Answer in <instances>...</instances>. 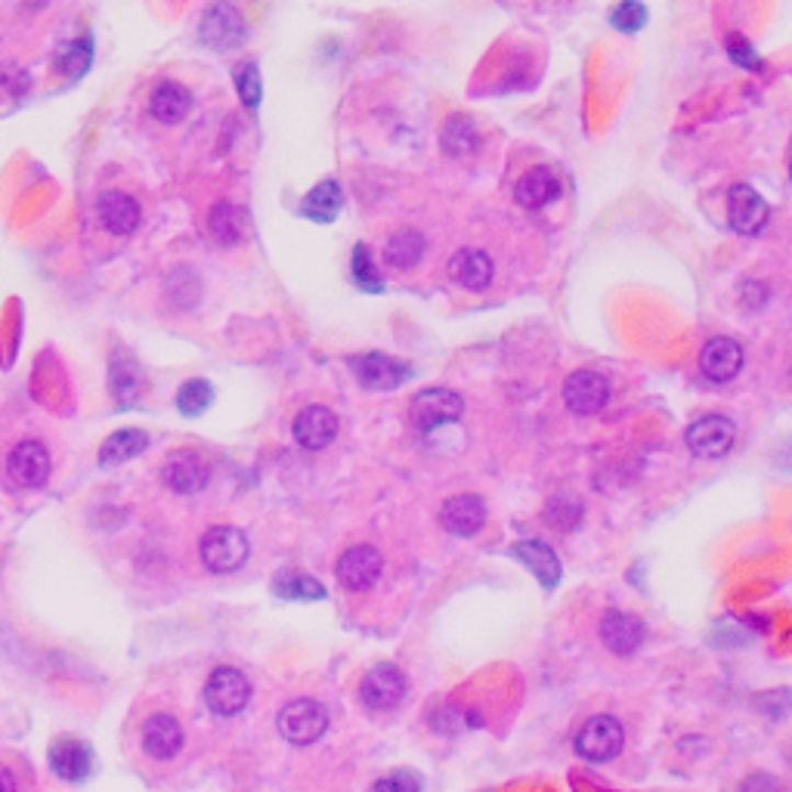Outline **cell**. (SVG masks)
<instances>
[{
	"label": "cell",
	"instance_id": "cell-14",
	"mask_svg": "<svg viewBox=\"0 0 792 792\" xmlns=\"http://www.w3.org/2000/svg\"><path fill=\"white\" fill-rule=\"evenodd\" d=\"M727 224L737 236H758L768 224V205L756 190H749L746 183L731 186L727 192Z\"/></svg>",
	"mask_w": 792,
	"mask_h": 792
},
{
	"label": "cell",
	"instance_id": "cell-2",
	"mask_svg": "<svg viewBox=\"0 0 792 792\" xmlns=\"http://www.w3.org/2000/svg\"><path fill=\"white\" fill-rule=\"evenodd\" d=\"M328 727V712L316 700H292L279 712V734L294 746H310Z\"/></svg>",
	"mask_w": 792,
	"mask_h": 792
},
{
	"label": "cell",
	"instance_id": "cell-7",
	"mask_svg": "<svg viewBox=\"0 0 792 792\" xmlns=\"http://www.w3.org/2000/svg\"><path fill=\"white\" fill-rule=\"evenodd\" d=\"M403 697H406V675L396 666H375L362 678L360 700L362 706L372 712H391L403 703Z\"/></svg>",
	"mask_w": 792,
	"mask_h": 792
},
{
	"label": "cell",
	"instance_id": "cell-18",
	"mask_svg": "<svg viewBox=\"0 0 792 792\" xmlns=\"http://www.w3.org/2000/svg\"><path fill=\"white\" fill-rule=\"evenodd\" d=\"M644 635H647L644 622L637 620V616H632V613H620V610L603 613L601 641L616 656L637 654V647L644 644Z\"/></svg>",
	"mask_w": 792,
	"mask_h": 792
},
{
	"label": "cell",
	"instance_id": "cell-11",
	"mask_svg": "<svg viewBox=\"0 0 792 792\" xmlns=\"http://www.w3.org/2000/svg\"><path fill=\"white\" fill-rule=\"evenodd\" d=\"M384 557L375 545H353L338 557V579L350 591H369L378 582Z\"/></svg>",
	"mask_w": 792,
	"mask_h": 792
},
{
	"label": "cell",
	"instance_id": "cell-32",
	"mask_svg": "<svg viewBox=\"0 0 792 792\" xmlns=\"http://www.w3.org/2000/svg\"><path fill=\"white\" fill-rule=\"evenodd\" d=\"M273 588H276V595H282V598H292V601H319V598H326V588H323V582H316V579L307 576V573H294V569L276 576Z\"/></svg>",
	"mask_w": 792,
	"mask_h": 792
},
{
	"label": "cell",
	"instance_id": "cell-37",
	"mask_svg": "<svg viewBox=\"0 0 792 792\" xmlns=\"http://www.w3.org/2000/svg\"><path fill=\"white\" fill-rule=\"evenodd\" d=\"M236 90H239V100L248 109H258L260 97H263V84H260V71L254 63H245L236 69Z\"/></svg>",
	"mask_w": 792,
	"mask_h": 792
},
{
	"label": "cell",
	"instance_id": "cell-19",
	"mask_svg": "<svg viewBox=\"0 0 792 792\" xmlns=\"http://www.w3.org/2000/svg\"><path fill=\"white\" fill-rule=\"evenodd\" d=\"M486 523V505L480 496H452L440 508V527L452 535H474L480 533Z\"/></svg>",
	"mask_w": 792,
	"mask_h": 792
},
{
	"label": "cell",
	"instance_id": "cell-43",
	"mask_svg": "<svg viewBox=\"0 0 792 792\" xmlns=\"http://www.w3.org/2000/svg\"><path fill=\"white\" fill-rule=\"evenodd\" d=\"M790 180H792V158H790Z\"/></svg>",
	"mask_w": 792,
	"mask_h": 792
},
{
	"label": "cell",
	"instance_id": "cell-17",
	"mask_svg": "<svg viewBox=\"0 0 792 792\" xmlns=\"http://www.w3.org/2000/svg\"><path fill=\"white\" fill-rule=\"evenodd\" d=\"M294 440L310 452L326 449L338 437V415L326 406H307L304 412L294 418Z\"/></svg>",
	"mask_w": 792,
	"mask_h": 792
},
{
	"label": "cell",
	"instance_id": "cell-29",
	"mask_svg": "<svg viewBox=\"0 0 792 792\" xmlns=\"http://www.w3.org/2000/svg\"><path fill=\"white\" fill-rule=\"evenodd\" d=\"M440 146L452 158H465L477 149V127L467 115H452L440 131Z\"/></svg>",
	"mask_w": 792,
	"mask_h": 792
},
{
	"label": "cell",
	"instance_id": "cell-16",
	"mask_svg": "<svg viewBox=\"0 0 792 792\" xmlns=\"http://www.w3.org/2000/svg\"><path fill=\"white\" fill-rule=\"evenodd\" d=\"M700 369L712 384L734 381L743 369V347L734 338H712L700 353Z\"/></svg>",
	"mask_w": 792,
	"mask_h": 792
},
{
	"label": "cell",
	"instance_id": "cell-27",
	"mask_svg": "<svg viewBox=\"0 0 792 792\" xmlns=\"http://www.w3.org/2000/svg\"><path fill=\"white\" fill-rule=\"evenodd\" d=\"M514 554L527 567L533 569L542 586H557V579H561V561H557V554H554L545 542H517Z\"/></svg>",
	"mask_w": 792,
	"mask_h": 792
},
{
	"label": "cell",
	"instance_id": "cell-12",
	"mask_svg": "<svg viewBox=\"0 0 792 792\" xmlns=\"http://www.w3.org/2000/svg\"><path fill=\"white\" fill-rule=\"evenodd\" d=\"M353 375L360 378L365 391H394L403 381L409 378V365L394 360L387 353H362L350 360Z\"/></svg>",
	"mask_w": 792,
	"mask_h": 792
},
{
	"label": "cell",
	"instance_id": "cell-30",
	"mask_svg": "<svg viewBox=\"0 0 792 792\" xmlns=\"http://www.w3.org/2000/svg\"><path fill=\"white\" fill-rule=\"evenodd\" d=\"M109 381H112V396L118 399L121 406L137 403L139 391H143V375H139V365L131 357H115L112 360Z\"/></svg>",
	"mask_w": 792,
	"mask_h": 792
},
{
	"label": "cell",
	"instance_id": "cell-1",
	"mask_svg": "<svg viewBox=\"0 0 792 792\" xmlns=\"http://www.w3.org/2000/svg\"><path fill=\"white\" fill-rule=\"evenodd\" d=\"M462 412H465V399L455 391H446V387L418 391L409 403V421L418 433H431L449 425V421H459Z\"/></svg>",
	"mask_w": 792,
	"mask_h": 792
},
{
	"label": "cell",
	"instance_id": "cell-3",
	"mask_svg": "<svg viewBox=\"0 0 792 792\" xmlns=\"http://www.w3.org/2000/svg\"><path fill=\"white\" fill-rule=\"evenodd\" d=\"M248 700H251V684L239 669L224 666L211 672L205 684V703L214 715H224V719L239 715L241 709L248 706Z\"/></svg>",
	"mask_w": 792,
	"mask_h": 792
},
{
	"label": "cell",
	"instance_id": "cell-10",
	"mask_svg": "<svg viewBox=\"0 0 792 792\" xmlns=\"http://www.w3.org/2000/svg\"><path fill=\"white\" fill-rule=\"evenodd\" d=\"M199 37L211 50H233V47H239L241 37H245V22H241L239 10L229 7V3L207 7L202 25H199Z\"/></svg>",
	"mask_w": 792,
	"mask_h": 792
},
{
	"label": "cell",
	"instance_id": "cell-40",
	"mask_svg": "<svg viewBox=\"0 0 792 792\" xmlns=\"http://www.w3.org/2000/svg\"><path fill=\"white\" fill-rule=\"evenodd\" d=\"M582 517V508L579 505H564V501H554L552 505V511H548V520H552L554 527H564V530H569L576 520Z\"/></svg>",
	"mask_w": 792,
	"mask_h": 792
},
{
	"label": "cell",
	"instance_id": "cell-39",
	"mask_svg": "<svg viewBox=\"0 0 792 792\" xmlns=\"http://www.w3.org/2000/svg\"><path fill=\"white\" fill-rule=\"evenodd\" d=\"M369 792H421V780L409 771H394V774L381 777Z\"/></svg>",
	"mask_w": 792,
	"mask_h": 792
},
{
	"label": "cell",
	"instance_id": "cell-4",
	"mask_svg": "<svg viewBox=\"0 0 792 792\" xmlns=\"http://www.w3.org/2000/svg\"><path fill=\"white\" fill-rule=\"evenodd\" d=\"M202 561L211 573H236L248 561V539L236 527H214L202 539Z\"/></svg>",
	"mask_w": 792,
	"mask_h": 792
},
{
	"label": "cell",
	"instance_id": "cell-41",
	"mask_svg": "<svg viewBox=\"0 0 792 792\" xmlns=\"http://www.w3.org/2000/svg\"><path fill=\"white\" fill-rule=\"evenodd\" d=\"M740 792H780V787H777L774 777L756 774V777H749V780L743 783Z\"/></svg>",
	"mask_w": 792,
	"mask_h": 792
},
{
	"label": "cell",
	"instance_id": "cell-34",
	"mask_svg": "<svg viewBox=\"0 0 792 792\" xmlns=\"http://www.w3.org/2000/svg\"><path fill=\"white\" fill-rule=\"evenodd\" d=\"M214 403V387L202 378L186 381L177 394V409L183 415H202Z\"/></svg>",
	"mask_w": 792,
	"mask_h": 792
},
{
	"label": "cell",
	"instance_id": "cell-9",
	"mask_svg": "<svg viewBox=\"0 0 792 792\" xmlns=\"http://www.w3.org/2000/svg\"><path fill=\"white\" fill-rule=\"evenodd\" d=\"M610 399V384L591 369H579L564 381V403L573 415H598Z\"/></svg>",
	"mask_w": 792,
	"mask_h": 792
},
{
	"label": "cell",
	"instance_id": "cell-33",
	"mask_svg": "<svg viewBox=\"0 0 792 792\" xmlns=\"http://www.w3.org/2000/svg\"><path fill=\"white\" fill-rule=\"evenodd\" d=\"M90 59H93V47L90 41H71L66 44L59 56H56V69L63 71L66 78H81L90 69Z\"/></svg>",
	"mask_w": 792,
	"mask_h": 792
},
{
	"label": "cell",
	"instance_id": "cell-6",
	"mask_svg": "<svg viewBox=\"0 0 792 792\" xmlns=\"http://www.w3.org/2000/svg\"><path fill=\"white\" fill-rule=\"evenodd\" d=\"M684 440H688V449L697 459H724L737 440V428L724 415H706V418L690 425Z\"/></svg>",
	"mask_w": 792,
	"mask_h": 792
},
{
	"label": "cell",
	"instance_id": "cell-36",
	"mask_svg": "<svg viewBox=\"0 0 792 792\" xmlns=\"http://www.w3.org/2000/svg\"><path fill=\"white\" fill-rule=\"evenodd\" d=\"M353 279H357V285L365 288V292H381V288H384V279H381L378 267H375V260H372L365 245L353 248Z\"/></svg>",
	"mask_w": 792,
	"mask_h": 792
},
{
	"label": "cell",
	"instance_id": "cell-13",
	"mask_svg": "<svg viewBox=\"0 0 792 792\" xmlns=\"http://www.w3.org/2000/svg\"><path fill=\"white\" fill-rule=\"evenodd\" d=\"M161 480L177 496H192V493L205 489V483L211 480V467H207V462L199 452L183 449V452H173L171 459L165 462Z\"/></svg>",
	"mask_w": 792,
	"mask_h": 792
},
{
	"label": "cell",
	"instance_id": "cell-31",
	"mask_svg": "<svg viewBox=\"0 0 792 792\" xmlns=\"http://www.w3.org/2000/svg\"><path fill=\"white\" fill-rule=\"evenodd\" d=\"M207 229H211L217 245H236L245 236V214L236 205L220 202V205H214L211 217H207Z\"/></svg>",
	"mask_w": 792,
	"mask_h": 792
},
{
	"label": "cell",
	"instance_id": "cell-26",
	"mask_svg": "<svg viewBox=\"0 0 792 792\" xmlns=\"http://www.w3.org/2000/svg\"><path fill=\"white\" fill-rule=\"evenodd\" d=\"M341 205H344V192H341V183L338 180H323L316 190L301 202V214L310 217V220H319V224H328L341 214Z\"/></svg>",
	"mask_w": 792,
	"mask_h": 792
},
{
	"label": "cell",
	"instance_id": "cell-21",
	"mask_svg": "<svg viewBox=\"0 0 792 792\" xmlns=\"http://www.w3.org/2000/svg\"><path fill=\"white\" fill-rule=\"evenodd\" d=\"M143 749L146 756L158 758V761H168L180 749H183V727L180 722L168 715V712H158L149 722L143 724Z\"/></svg>",
	"mask_w": 792,
	"mask_h": 792
},
{
	"label": "cell",
	"instance_id": "cell-38",
	"mask_svg": "<svg viewBox=\"0 0 792 792\" xmlns=\"http://www.w3.org/2000/svg\"><path fill=\"white\" fill-rule=\"evenodd\" d=\"M727 56H731L734 63H740L743 69H749V71L761 69V59H758V53L753 50V44H749V41H746L743 35L727 37Z\"/></svg>",
	"mask_w": 792,
	"mask_h": 792
},
{
	"label": "cell",
	"instance_id": "cell-5",
	"mask_svg": "<svg viewBox=\"0 0 792 792\" xmlns=\"http://www.w3.org/2000/svg\"><path fill=\"white\" fill-rule=\"evenodd\" d=\"M622 743H625L622 724L610 715H595L582 724V731L576 737V753L588 761H610L620 756Z\"/></svg>",
	"mask_w": 792,
	"mask_h": 792
},
{
	"label": "cell",
	"instance_id": "cell-42",
	"mask_svg": "<svg viewBox=\"0 0 792 792\" xmlns=\"http://www.w3.org/2000/svg\"><path fill=\"white\" fill-rule=\"evenodd\" d=\"M0 792H16V780L3 765H0Z\"/></svg>",
	"mask_w": 792,
	"mask_h": 792
},
{
	"label": "cell",
	"instance_id": "cell-22",
	"mask_svg": "<svg viewBox=\"0 0 792 792\" xmlns=\"http://www.w3.org/2000/svg\"><path fill=\"white\" fill-rule=\"evenodd\" d=\"M514 199L517 205L527 207V211L548 207L561 199V177L552 168H533V171H527L517 180Z\"/></svg>",
	"mask_w": 792,
	"mask_h": 792
},
{
	"label": "cell",
	"instance_id": "cell-8",
	"mask_svg": "<svg viewBox=\"0 0 792 792\" xmlns=\"http://www.w3.org/2000/svg\"><path fill=\"white\" fill-rule=\"evenodd\" d=\"M7 474H10V480L22 486V489L44 486L47 477H50V452H47L44 443H37V440H22V443L10 452V459H7Z\"/></svg>",
	"mask_w": 792,
	"mask_h": 792
},
{
	"label": "cell",
	"instance_id": "cell-23",
	"mask_svg": "<svg viewBox=\"0 0 792 792\" xmlns=\"http://www.w3.org/2000/svg\"><path fill=\"white\" fill-rule=\"evenodd\" d=\"M50 768L63 777V780L78 783V780H84V777L90 774L93 753H90V746L81 740H56L50 749Z\"/></svg>",
	"mask_w": 792,
	"mask_h": 792
},
{
	"label": "cell",
	"instance_id": "cell-15",
	"mask_svg": "<svg viewBox=\"0 0 792 792\" xmlns=\"http://www.w3.org/2000/svg\"><path fill=\"white\" fill-rule=\"evenodd\" d=\"M493 276H496L493 258L480 248H462L449 260V279L465 292H486L493 285Z\"/></svg>",
	"mask_w": 792,
	"mask_h": 792
},
{
	"label": "cell",
	"instance_id": "cell-35",
	"mask_svg": "<svg viewBox=\"0 0 792 792\" xmlns=\"http://www.w3.org/2000/svg\"><path fill=\"white\" fill-rule=\"evenodd\" d=\"M644 22H647V10H644L641 0H622L610 13V25L620 29L622 35H635L644 29Z\"/></svg>",
	"mask_w": 792,
	"mask_h": 792
},
{
	"label": "cell",
	"instance_id": "cell-25",
	"mask_svg": "<svg viewBox=\"0 0 792 792\" xmlns=\"http://www.w3.org/2000/svg\"><path fill=\"white\" fill-rule=\"evenodd\" d=\"M425 251H428V241L421 233L415 229H399L391 236V241L384 245V260L387 267L394 270H415L421 260H425Z\"/></svg>",
	"mask_w": 792,
	"mask_h": 792
},
{
	"label": "cell",
	"instance_id": "cell-20",
	"mask_svg": "<svg viewBox=\"0 0 792 792\" xmlns=\"http://www.w3.org/2000/svg\"><path fill=\"white\" fill-rule=\"evenodd\" d=\"M97 217L112 236H134L139 226V205L127 192H103L97 202Z\"/></svg>",
	"mask_w": 792,
	"mask_h": 792
},
{
	"label": "cell",
	"instance_id": "cell-28",
	"mask_svg": "<svg viewBox=\"0 0 792 792\" xmlns=\"http://www.w3.org/2000/svg\"><path fill=\"white\" fill-rule=\"evenodd\" d=\"M149 446V437L137 428H127V431H115L103 446H100V465L115 467L137 459L143 449Z\"/></svg>",
	"mask_w": 792,
	"mask_h": 792
},
{
	"label": "cell",
	"instance_id": "cell-24",
	"mask_svg": "<svg viewBox=\"0 0 792 792\" xmlns=\"http://www.w3.org/2000/svg\"><path fill=\"white\" fill-rule=\"evenodd\" d=\"M192 109V93L183 84L177 81H161V84L152 90V100H149V112L152 118L161 121V124H177L190 115Z\"/></svg>",
	"mask_w": 792,
	"mask_h": 792
}]
</instances>
